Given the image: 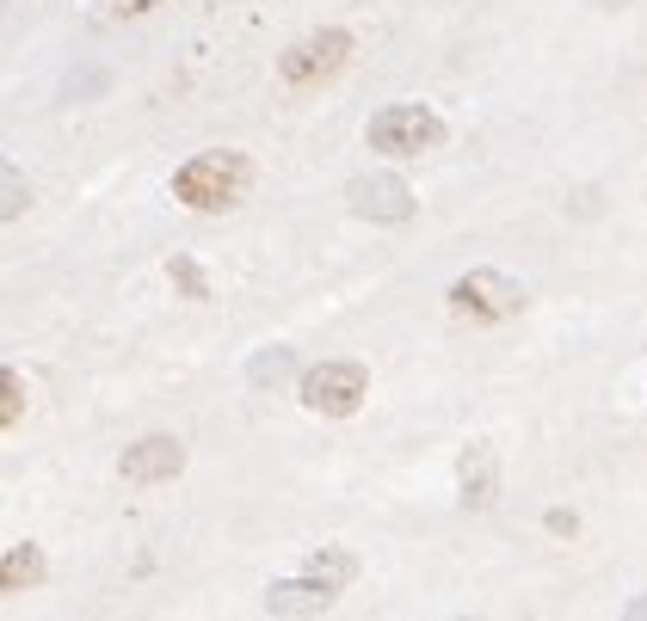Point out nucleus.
Here are the masks:
<instances>
[{
  "label": "nucleus",
  "mask_w": 647,
  "mask_h": 621,
  "mask_svg": "<svg viewBox=\"0 0 647 621\" xmlns=\"http://www.w3.org/2000/svg\"><path fill=\"white\" fill-rule=\"evenodd\" d=\"M518 302L524 295L505 278H493V271H469V278L450 290V308L469 314V320H505V314H518Z\"/></svg>",
  "instance_id": "39448f33"
},
{
  "label": "nucleus",
  "mask_w": 647,
  "mask_h": 621,
  "mask_svg": "<svg viewBox=\"0 0 647 621\" xmlns=\"http://www.w3.org/2000/svg\"><path fill=\"white\" fill-rule=\"evenodd\" d=\"M253 185V167L247 155H235V148H210V155H191L186 167L174 172V197L186 203V210H235L241 197H247Z\"/></svg>",
  "instance_id": "f257e3e1"
},
{
  "label": "nucleus",
  "mask_w": 647,
  "mask_h": 621,
  "mask_svg": "<svg viewBox=\"0 0 647 621\" xmlns=\"http://www.w3.org/2000/svg\"><path fill=\"white\" fill-rule=\"evenodd\" d=\"M364 388H370V375H364V363H315V370L302 375V406L309 413H321V419H346V413H358Z\"/></svg>",
  "instance_id": "7ed1b4c3"
},
{
  "label": "nucleus",
  "mask_w": 647,
  "mask_h": 621,
  "mask_svg": "<svg viewBox=\"0 0 647 621\" xmlns=\"http://www.w3.org/2000/svg\"><path fill=\"white\" fill-rule=\"evenodd\" d=\"M352 56V37L346 32H315V37H302L297 49H285V63H278V75L290 80V87H309V80L333 75V68Z\"/></svg>",
  "instance_id": "20e7f679"
},
{
  "label": "nucleus",
  "mask_w": 647,
  "mask_h": 621,
  "mask_svg": "<svg viewBox=\"0 0 647 621\" xmlns=\"http://www.w3.org/2000/svg\"><path fill=\"white\" fill-rule=\"evenodd\" d=\"M179 467H186V450H179L174 437H143L136 450H124V481H174Z\"/></svg>",
  "instance_id": "0eeeda50"
},
{
  "label": "nucleus",
  "mask_w": 647,
  "mask_h": 621,
  "mask_svg": "<svg viewBox=\"0 0 647 621\" xmlns=\"http://www.w3.org/2000/svg\"><path fill=\"white\" fill-rule=\"evenodd\" d=\"M488 493H493V455H488V443H475V450L462 455V498H469V505H488Z\"/></svg>",
  "instance_id": "1a4fd4ad"
},
{
  "label": "nucleus",
  "mask_w": 647,
  "mask_h": 621,
  "mask_svg": "<svg viewBox=\"0 0 647 621\" xmlns=\"http://www.w3.org/2000/svg\"><path fill=\"white\" fill-rule=\"evenodd\" d=\"M143 7H148V0H124V13H143Z\"/></svg>",
  "instance_id": "2eb2a0df"
},
{
  "label": "nucleus",
  "mask_w": 647,
  "mask_h": 621,
  "mask_svg": "<svg viewBox=\"0 0 647 621\" xmlns=\"http://www.w3.org/2000/svg\"><path fill=\"white\" fill-rule=\"evenodd\" d=\"M309 578H321L327 590H333V585H346V578H352V560H346V554H321L315 566H309Z\"/></svg>",
  "instance_id": "9b49d317"
},
{
  "label": "nucleus",
  "mask_w": 647,
  "mask_h": 621,
  "mask_svg": "<svg viewBox=\"0 0 647 621\" xmlns=\"http://www.w3.org/2000/svg\"><path fill=\"white\" fill-rule=\"evenodd\" d=\"M352 210L370 222H408L413 216V191L401 185V179H389V172H370V179H352Z\"/></svg>",
  "instance_id": "423d86ee"
},
{
  "label": "nucleus",
  "mask_w": 647,
  "mask_h": 621,
  "mask_svg": "<svg viewBox=\"0 0 647 621\" xmlns=\"http://www.w3.org/2000/svg\"><path fill=\"white\" fill-rule=\"evenodd\" d=\"M278 375H290V351H271V358L253 363V382H278Z\"/></svg>",
  "instance_id": "f8f14e48"
},
{
  "label": "nucleus",
  "mask_w": 647,
  "mask_h": 621,
  "mask_svg": "<svg viewBox=\"0 0 647 621\" xmlns=\"http://www.w3.org/2000/svg\"><path fill=\"white\" fill-rule=\"evenodd\" d=\"M333 603V590L321 585V578H309V585H278L266 597V616H321V609Z\"/></svg>",
  "instance_id": "6e6552de"
},
{
  "label": "nucleus",
  "mask_w": 647,
  "mask_h": 621,
  "mask_svg": "<svg viewBox=\"0 0 647 621\" xmlns=\"http://www.w3.org/2000/svg\"><path fill=\"white\" fill-rule=\"evenodd\" d=\"M174 278H179V283H186V290H191V295H204V278H198V271H191V264H186V259H174Z\"/></svg>",
  "instance_id": "ddd939ff"
},
{
  "label": "nucleus",
  "mask_w": 647,
  "mask_h": 621,
  "mask_svg": "<svg viewBox=\"0 0 647 621\" xmlns=\"http://www.w3.org/2000/svg\"><path fill=\"white\" fill-rule=\"evenodd\" d=\"M13 419H19V375L7 370V425H13Z\"/></svg>",
  "instance_id": "4468645a"
},
{
  "label": "nucleus",
  "mask_w": 647,
  "mask_h": 621,
  "mask_svg": "<svg viewBox=\"0 0 647 621\" xmlns=\"http://www.w3.org/2000/svg\"><path fill=\"white\" fill-rule=\"evenodd\" d=\"M37 578H44V560H37V547H32V542L7 547V566H0V585H7V590H19V585H37Z\"/></svg>",
  "instance_id": "9d476101"
},
{
  "label": "nucleus",
  "mask_w": 647,
  "mask_h": 621,
  "mask_svg": "<svg viewBox=\"0 0 647 621\" xmlns=\"http://www.w3.org/2000/svg\"><path fill=\"white\" fill-rule=\"evenodd\" d=\"M629 616H647V597H642V603H629Z\"/></svg>",
  "instance_id": "dca6fc26"
},
{
  "label": "nucleus",
  "mask_w": 647,
  "mask_h": 621,
  "mask_svg": "<svg viewBox=\"0 0 647 621\" xmlns=\"http://www.w3.org/2000/svg\"><path fill=\"white\" fill-rule=\"evenodd\" d=\"M444 142V124L432 105H382L370 117V148L377 155H426Z\"/></svg>",
  "instance_id": "f03ea898"
}]
</instances>
